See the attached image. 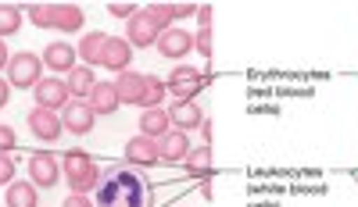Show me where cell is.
Instances as JSON below:
<instances>
[{
  "instance_id": "6da1fadb",
  "label": "cell",
  "mask_w": 358,
  "mask_h": 207,
  "mask_svg": "<svg viewBox=\"0 0 358 207\" xmlns=\"http://www.w3.org/2000/svg\"><path fill=\"white\" fill-rule=\"evenodd\" d=\"M151 183L126 164H111L97 183V207H151Z\"/></svg>"
},
{
  "instance_id": "7a4b0ae2",
  "label": "cell",
  "mask_w": 358,
  "mask_h": 207,
  "mask_svg": "<svg viewBox=\"0 0 358 207\" xmlns=\"http://www.w3.org/2000/svg\"><path fill=\"white\" fill-rule=\"evenodd\" d=\"M101 168L94 164V158H90L86 151H69L65 154V179H69V186H72V193H90L97 183H101Z\"/></svg>"
},
{
  "instance_id": "3957f363",
  "label": "cell",
  "mask_w": 358,
  "mask_h": 207,
  "mask_svg": "<svg viewBox=\"0 0 358 207\" xmlns=\"http://www.w3.org/2000/svg\"><path fill=\"white\" fill-rule=\"evenodd\" d=\"M40 79H43V57L22 50L8 61V82L15 86V90H36Z\"/></svg>"
},
{
  "instance_id": "277c9868",
  "label": "cell",
  "mask_w": 358,
  "mask_h": 207,
  "mask_svg": "<svg viewBox=\"0 0 358 207\" xmlns=\"http://www.w3.org/2000/svg\"><path fill=\"white\" fill-rule=\"evenodd\" d=\"M165 86H169V93L176 100H194L201 93V86H204V75L197 68H190V65H176Z\"/></svg>"
},
{
  "instance_id": "5b68a950",
  "label": "cell",
  "mask_w": 358,
  "mask_h": 207,
  "mask_svg": "<svg viewBox=\"0 0 358 207\" xmlns=\"http://www.w3.org/2000/svg\"><path fill=\"white\" fill-rule=\"evenodd\" d=\"M29 179H33V186H40V190L54 186L57 179H62V161H57L50 151H36L33 158H29Z\"/></svg>"
},
{
  "instance_id": "8992f818",
  "label": "cell",
  "mask_w": 358,
  "mask_h": 207,
  "mask_svg": "<svg viewBox=\"0 0 358 207\" xmlns=\"http://www.w3.org/2000/svg\"><path fill=\"white\" fill-rule=\"evenodd\" d=\"M158 50H162V57H169V61H183V57L194 50V33L172 25V29H165V33L158 36Z\"/></svg>"
},
{
  "instance_id": "52a82bcc",
  "label": "cell",
  "mask_w": 358,
  "mask_h": 207,
  "mask_svg": "<svg viewBox=\"0 0 358 207\" xmlns=\"http://www.w3.org/2000/svg\"><path fill=\"white\" fill-rule=\"evenodd\" d=\"M133 65V47L129 40H118V36H108L104 40V50H101V68H111V72H129Z\"/></svg>"
},
{
  "instance_id": "ba28073f",
  "label": "cell",
  "mask_w": 358,
  "mask_h": 207,
  "mask_svg": "<svg viewBox=\"0 0 358 207\" xmlns=\"http://www.w3.org/2000/svg\"><path fill=\"white\" fill-rule=\"evenodd\" d=\"M29 129H33V136L36 139H43V143H54L57 136H62V114L57 111H47V107H33L29 111Z\"/></svg>"
},
{
  "instance_id": "9c48e42d",
  "label": "cell",
  "mask_w": 358,
  "mask_h": 207,
  "mask_svg": "<svg viewBox=\"0 0 358 207\" xmlns=\"http://www.w3.org/2000/svg\"><path fill=\"white\" fill-rule=\"evenodd\" d=\"M69 97H72V93H69V86H65L62 79H40V82H36V107L62 111V107H69V104H65Z\"/></svg>"
},
{
  "instance_id": "30bf717a",
  "label": "cell",
  "mask_w": 358,
  "mask_h": 207,
  "mask_svg": "<svg viewBox=\"0 0 358 207\" xmlns=\"http://www.w3.org/2000/svg\"><path fill=\"white\" fill-rule=\"evenodd\" d=\"M126 161L136 164V168H155L162 158H158V139L151 136H133L126 143Z\"/></svg>"
},
{
  "instance_id": "8fae6325",
  "label": "cell",
  "mask_w": 358,
  "mask_h": 207,
  "mask_svg": "<svg viewBox=\"0 0 358 207\" xmlns=\"http://www.w3.org/2000/svg\"><path fill=\"white\" fill-rule=\"evenodd\" d=\"M187 154H190V139H187V132L172 129V132H165V136L158 139V158H162L165 164L187 161Z\"/></svg>"
},
{
  "instance_id": "7c38bea8",
  "label": "cell",
  "mask_w": 358,
  "mask_h": 207,
  "mask_svg": "<svg viewBox=\"0 0 358 207\" xmlns=\"http://www.w3.org/2000/svg\"><path fill=\"white\" fill-rule=\"evenodd\" d=\"M94 107H90L86 100H76V104H69L65 107V114H62V125L69 129V132H76V136H86L90 129H94Z\"/></svg>"
},
{
  "instance_id": "4fadbf2b",
  "label": "cell",
  "mask_w": 358,
  "mask_h": 207,
  "mask_svg": "<svg viewBox=\"0 0 358 207\" xmlns=\"http://www.w3.org/2000/svg\"><path fill=\"white\" fill-rule=\"evenodd\" d=\"M126 36H129V47H151V43H158V29L151 25V18L143 15V8L126 22Z\"/></svg>"
},
{
  "instance_id": "5bb4252c",
  "label": "cell",
  "mask_w": 358,
  "mask_h": 207,
  "mask_svg": "<svg viewBox=\"0 0 358 207\" xmlns=\"http://www.w3.org/2000/svg\"><path fill=\"white\" fill-rule=\"evenodd\" d=\"M83 22H86V15L79 4H54L50 8V29H57V33H79Z\"/></svg>"
},
{
  "instance_id": "9a60e30c",
  "label": "cell",
  "mask_w": 358,
  "mask_h": 207,
  "mask_svg": "<svg viewBox=\"0 0 358 207\" xmlns=\"http://www.w3.org/2000/svg\"><path fill=\"white\" fill-rule=\"evenodd\" d=\"M76 47H69L65 40H54L47 50H43V68L50 72H72L76 68Z\"/></svg>"
},
{
  "instance_id": "2e32d148",
  "label": "cell",
  "mask_w": 358,
  "mask_h": 207,
  "mask_svg": "<svg viewBox=\"0 0 358 207\" xmlns=\"http://www.w3.org/2000/svg\"><path fill=\"white\" fill-rule=\"evenodd\" d=\"M169 118H172V125H176L179 132H187V129H201L204 111H201L194 100H176L172 111H169Z\"/></svg>"
},
{
  "instance_id": "e0dca14e",
  "label": "cell",
  "mask_w": 358,
  "mask_h": 207,
  "mask_svg": "<svg viewBox=\"0 0 358 207\" xmlns=\"http://www.w3.org/2000/svg\"><path fill=\"white\" fill-rule=\"evenodd\" d=\"M165 132H172V118H169V111H162V107H147V111L140 114V136L162 139Z\"/></svg>"
},
{
  "instance_id": "ac0fdd59",
  "label": "cell",
  "mask_w": 358,
  "mask_h": 207,
  "mask_svg": "<svg viewBox=\"0 0 358 207\" xmlns=\"http://www.w3.org/2000/svg\"><path fill=\"white\" fill-rule=\"evenodd\" d=\"M90 107H94V114H115L118 111V90H115V82H97L94 86V93H90V100H86Z\"/></svg>"
},
{
  "instance_id": "d6986e66",
  "label": "cell",
  "mask_w": 358,
  "mask_h": 207,
  "mask_svg": "<svg viewBox=\"0 0 358 207\" xmlns=\"http://www.w3.org/2000/svg\"><path fill=\"white\" fill-rule=\"evenodd\" d=\"M143 79L147 75H140V72H122V75H118V82H115L118 100H122V104H140L143 100Z\"/></svg>"
},
{
  "instance_id": "ffe728a7",
  "label": "cell",
  "mask_w": 358,
  "mask_h": 207,
  "mask_svg": "<svg viewBox=\"0 0 358 207\" xmlns=\"http://www.w3.org/2000/svg\"><path fill=\"white\" fill-rule=\"evenodd\" d=\"M65 86H69L72 97H79V100L86 97V100H90V93H94V86H97L94 68H90V65H76V68L69 72V82H65Z\"/></svg>"
},
{
  "instance_id": "44dd1931",
  "label": "cell",
  "mask_w": 358,
  "mask_h": 207,
  "mask_svg": "<svg viewBox=\"0 0 358 207\" xmlns=\"http://www.w3.org/2000/svg\"><path fill=\"white\" fill-rule=\"evenodd\" d=\"M8 207H40L33 183H11L8 186Z\"/></svg>"
},
{
  "instance_id": "7402d4cb",
  "label": "cell",
  "mask_w": 358,
  "mask_h": 207,
  "mask_svg": "<svg viewBox=\"0 0 358 207\" xmlns=\"http://www.w3.org/2000/svg\"><path fill=\"white\" fill-rule=\"evenodd\" d=\"M104 40H108V33H90V36H83V40H79V57H83L86 65H101Z\"/></svg>"
},
{
  "instance_id": "603a6c76",
  "label": "cell",
  "mask_w": 358,
  "mask_h": 207,
  "mask_svg": "<svg viewBox=\"0 0 358 207\" xmlns=\"http://www.w3.org/2000/svg\"><path fill=\"white\" fill-rule=\"evenodd\" d=\"M165 93H169V86H165L158 75H147V79H143V100H140V107H143V111H147V107H162Z\"/></svg>"
},
{
  "instance_id": "cb8c5ba5",
  "label": "cell",
  "mask_w": 358,
  "mask_h": 207,
  "mask_svg": "<svg viewBox=\"0 0 358 207\" xmlns=\"http://www.w3.org/2000/svg\"><path fill=\"white\" fill-rule=\"evenodd\" d=\"M187 171L190 175H204V171H212V146H190V154H187Z\"/></svg>"
},
{
  "instance_id": "d4e9b609",
  "label": "cell",
  "mask_w": 358,
  "mask_h": 207,
  "mask_svg": "<svg viewBox=\"0 0 358 207\" xmlns=\"http://www.w3.org/2000/svg\"><path fill=\"white\" fill-rule=\"evenodd\" d=\"M143 15L151 18V25L158 29V33L172 29V22H176V8H172V4H147V8H143Z\"/></svg>"
},
{
  "instance_id": "484cf974",
  "label": "cell",
  "mask_w": 358,
  "mask_h": 207,
  "mask_svg": "<svg viewBox=\"0 0 358 207\" xmlns=\"http://www.w3.org/2000/svg\"><path fill=\"white\" fill-rule=\"evenodd\" d=\"M22 25V8L15 4H0V36H15Z\"/></svg>"
},
{
  "instance_id": "4316f807",
  "label": "cell",
  "mask_w": 358,
  "mask_h": 207,
  "mask_svg": "<svg viewBox=\"0 0 358 207\" xmlns=\"http://www.w3.org/2000/svg\"><path fill=\"white\" fill-rule=\"evenodd\" d=\"M194 50L204 57V61H212V29H201V33H194Z\"/></svg>"
},
{
  "instance_id": "83f0119b",
  "label": "cell",
  "mask_w": 358,
  "mask_h": 207,
  "mask_svg": "<svg viewBox=\"0 0 358 207\" xmlns=\"http://www.w3.org/2000/svg\"><path fill=\"white\" fill-rule=\"evenodd\" d=\"M50 8L54 4H29V18H33V25L50 29Z\"/></svg>"
},
{
  "instance_id": "f1b7e54d",
  "label": "cell",
  "mask_w": 358,
  "mask_h": 207,
  "mask_svg": "<svg viewBox=\"0 0 358 207\" xmlns=\"http://www.w3.org/2000/svg\"><path fill=\"white\" fill-rule=\"evenodd\" d=\"M8 179H15V158L0 154V186H8Z\"/></svg>"
},
{
  "instance_id": "f546056e",
  "label": "cell",
  "mask_w": 358,
  "mask_h": 207,
  "mask_svg": "<svg viewBox=\"0 0 358 207\" xmlns=\"http://www.w3.org/2000/svg\"><path fill=\"white\" fill-rule=\"evenodd\" d=\"M108 15H111V18H126V22H129V18L136 15V4H118V0H115V4H108Z\"/></svg>"
},
{
  "instance_id": "4dcf8cb0",
  "label": "cell",
  "mask_w": 358,
  "mask_h": 207,
  "mask_svg": "<svg viewBox=\"0 0 358 207\" xmlns=\"http://www.w3.org/2000/svg\"><path fill=\"white\" fill-rule=\"evenodd\" d=\"M15 146V129L11 125H0V154H8Z\"/></svg>"
},
{
  "instance_id": "1f68e13d",
  "label": "cell",
  "mask_w": 358,
  "mask_h": 207,
  "mask_svg": "<svg viewBox=\"0 0 358 207\" xmlns=\"http://www.w3.org/2000/svg\"><path fill=\"white\" fill-rule=\"evenodd\" d=\"M212 15H215L212 4H201V8H197V22H201V29H212Z\"/></svg>"
},
{
  "instance_id": "d6a6232c",
  "label": "cell",
  "mask_w": 358,
  "mask_h": 207,
  "mask_svg": "<svg viewBox=\"0 0 358 207\" xmlns=\"http://www.w3.org/2000/svg\"><path fill=\"white\" fill-rule=\"evenodd\" d=\"M62 207H94V200H90L86 193H72V197H69Z\"/></svg>"
},
{
  "instance_id": "836d02e7",
  "label": "cell",
  "mask_w": 358,
  "mask_h": 207,
  "mask_svg": "<svg viewBox=\"0 0 358 207\" xmlns=\"http://www.w3.org/2000/svg\"><path fill=\"white\" fill-rule=\"evenodd\" d=\"M172 8H176V22H183V18L197 15V8H201V4H172Z\"/></svg>"
},
{
  "instance_id": "e575fe53",
  "label": "cell",
  "mask_w": 358,
  "mask_h": 207,
  "mask_svg": "<svg viewBox=\"0 0 358 207\" xmlns=\"http://www.w3.org/2000/svg\"><path fill=\"white\" fill-rule=\"evenodd\" d=\"M8 100H11V82L0 79V107H8Z\"/></svg>"
},
{
  "instance_id": "d590c367",
  "label": "cell",
  "mask_w": 358,
  "mask_h": 207,
  "mask_svg": "<svg viewBox=\"0 0 358 207\" xmlns=\"http://www.w3.org/2000/svg\"><path fill=\"white\" fill-rule=\"evenodd\" d=\"M201 136H204L208 146H212V122H201Z\"/></svg>"
},
{
  "instance_id": "8d00e7d4",
  "label": "cell",
  "mask_w": 358,
  "mask_h": 207,
  "mask_svg": "<svg viewBox=\"0 0 358 207\" xmlns=\"http://www.w3.org/2000/svg\"><path fill=\"white\" fill-rule=\"evenodd\" d=\"M8 61H11V57H8V43L0 40V68H8Z\"/></svg>"
},
{
  "instance_id": "74e56055",
  "label": "cell",
  "mask_w": 358,
  "mask_h": 207,
  "mask_svg": "<svg viewBox=\"0 0 358 207\" xmlns=\"http://www.w3.org/2000/svg\"><path fill=\"white\" fill-rule=\"evenodd\" d=\"M355 179H358V171H355Z\"/></svg>"
}]
</instances>
